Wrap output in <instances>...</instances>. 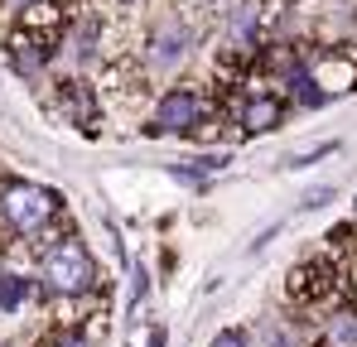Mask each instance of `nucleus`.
<instances>
[{"instance_id":"2","label":"nucleus","mask_w":357,"mask_h":347,"mask_svg":"<svg viewBox=\"0 0 357 347\" xmlns=\"http://www.w3.org/2000/svg\"><path fill=\"white\" fill-rule=\"evenodd\" d=\"M29 270L39 280V309L44 304H87V299H107L102 280V261L87 246V236L77 227H63L44 236L39 246H29Z\"/></svg>"},{"instance_id":"4","label":"nucleus","mask_w":357,"mask_h":347,"mask_svg":"<svg viewBox=\"0 0 357 347\" xmlns=\"http://www.w3.org/2000/svg\"><path fill=\"white\" fill-rule=\"evenodd\" d=\"M198 20H188V15H155L150 24H145V34L135 39V58H140V68H145V77L150 82H174L178 72L193 63L198 54Z\"/></svg>"},{"instance_id":"6","label":"nucleus","mask_w":357,"mask_h":347,"mask_svg":"<svg viewBox=\"0 0 357 347\" xmlns=\"http://www.w3.org/2000/svg\"><path fill=\"white\" fill-rule=\"evenodd\" d=\"M49 111H54V121L73 125L82 140H107V130H112V107L102 97V82L92 72H77V68L54 77Z\"/></svg>"},{"instance_id":"13","label":"nucleus","mask_w":357,"mask_h":347,"mask_svg":"<svg viewBox=\"0 0 357 347\" xmlns=\"http://www.w3.org/2000/svg\"><path fill=\"white\" fill-rule=\"evenodd\" d=\"M208 347H251V323H227V328H218Z\"/></svg>"},{"instance_id":"10","label":"nucleus","mask_w":357,"mask_h":347,"mask_svg":"<svg viewBox=\"0 0 357 347\" xmlns=\"http://www.w3.org/2000/svg\"><path fill=\"white\" fill-rule=\"evenodd\" d=\"M97 328H102V318H87V323H44V347H102L97 343Z\"/></svg>"},{"instance_id":"18","label":"nucleus","mask_w":357,"mask_h":347,"mask_svg":"<svg viewBox=\"0 0 357 347\" xmlns=\"http://www.w3.org/2000/svg\"><path fill=\"white\" fill-rule=\"evenodd\" d=\"M353 222H357V193H353Z\"/></svg>"},{"instance_id":"1","label":"nucleus","mask_w":357,"mask_h":347,"mask_svg":"<svg viewBox=\"0 0 357 347\" xmlns=\"http://www.w3.org/2000/svg\"><path fill=\"white\" fill-rule=\"evenodd\" d=\"M135 135H140V140L213 145V140H227L232 125H227V111L218 107V97L208 92L203 77H174V82L155 87L150 107L135 121Z\"/></svg>"},{"instance_id":"11","label":"nucleus","mask_w":357,"mask_h":347,"mask_svg":"<svg viewBox=\"0 0 357 347\" xmlns=\"http://www.w3.org/2000/svg\"><path fill=\"white\" fill-rule=\"evenodd\" d=\"M333 203H338V183H314L295 198L299 213H319V208H333Z\"/></svg>"},{"instance_id":"7","label":"nucleus","mask_w":357,"mask_h":347,"mask_svg":"<svg viewBox=\"0 0 357 347\" xmlns=\"http://www.w3.org/2000/svg\"><path fill=\"white\" fill-rule=\"evenodd\" d=\"M290 102H285V92L275 87V82H246L237 97H232V107H227V125H232V140H256V135H271V130H280L285 121H290Z\"/></svg>"},{"instance_id":"3","label":"nucleus","mask_w":357,"mask_h":347,"mask_svg":"<svg viewBox=\"0 0 357 347\" xmlns=\"http://www.w3.org/2000/svg\"><path fill=\"white\" fill-rule=\"evenodd\" d=\"M73 227L68 222V193L29 178V174L0 169V251L10 256L15 246H39L44 236Z\"/></svg>"},{"instance_id":"9","label":"nucleus","mask_w":357,"mask_h":347,"mask_svg":"<svg viewBox=\"0 0 357 347\" xmlns=\"http://www.w3.org/2000/svg\"><path fill=\"white\" fill-rule=\"evenodd\" d=\"M314 347H357V294H343L338 304L319 309Z\"/></svg>"},{"instance_id":"8","label":"nucleus","mask_w":357,"mask_h":347,"mask_svg":"<svg viewBox=\"0 0 357 347\" xmlns=\"http://www.w3.org/2000/svg\"><path fill=\"white\" fill-rule=\"evenodd\" d=\"M39 309V280L29 265H15L10 256H0V318H20Z\"/></svg>"},{"instance_id":"17","label":"nucleus","mask_w":357,"mask_h":347,"mask_svg":"<svg viewBox=\"0 0 357 347\" xmlns=\"http://www.w3.org/2000/svg\"><path fill=\"white\" fill-rule=\"evenodd\" d=\"M0 5H10V10H24V5H29V0H0Z\"/></svg>"},{"instance_id":"5","label":"nucleus","mask_w":357,"mask_h":347,"mask_svg":"<svg viewBox=\"0 0 357 347\" xmlns=\"http://www.w3.org/2000/svg\"><path fill=\"white\" fill-rule=\"evenodd\" d=\"M353 270H348V261L343 256H333V251H309V256H299L295 265L285 270V304L295 309V314H309V309H328V304H338L343 294H353Z\"/></svg>"},{"instance_id":"14","label":"nucleus","mask_w":357,"mask_h":347,"mask_svg":"<svg viewBox=\"0 0 357 347\" xmlns=\"http://www.w3.org/2000/svg\"><path fill=\"white\" fill-rule=\"evenodd\" d=\"M338 150V140H328V145H319V150H309V155H295L290 160V169H309V164H319V160H328Z\"/></svg>"},{"instance_id":"16","label":"nucleus","mask_w":357,"mask_h":347,"mask_svg":"<svg viewBox=\"0 0 357 347\" xmlns=\"http://www.w3.org/2000/svg\"><path fill=\"white\" fill-rule=\"evenodd\" d=\"M107 5H112L116 15H130V10H140V0H107Z\"/></svg>"},{"instance_id":"12","label":"nucleus","mask_w":357,"mask_h":347,"mask_svg":"<svg viewBox=\"0 0 357 347\" xmlns=\"http://www.w3.org/2000/svg\"><path fill=\"white\" fill-rule=\"evenodd\" d=\"M145 299H150V270H145V265H130V304H126V309H130V318L140 314V304H145Z\"/></svg>"},{"instance_id":"15","label":"nucleus","mask_w":357,"mask_h":347,"mask_svg":"<svg viewBox=\"0 0 357 347\" xmlns=\"http://www.w3.org/2000/svg\"><path fill=\"white\" fill-rule=\"evenodd\" d=\"M275 236H280V222H275V227H266L261 236H251V241H246V256H256V251H261V246H271Z\"/></svg>"},{"instance_id":"19","label":"nucleus","mask_w":357,"mask_h":347,"mask_svg":"<svg viewBox=\"0 0 357 347\" xmlns=\"http://www.w3.org/2000/svg\"><path fill=\"white\" fill-rule=\"evenodd\" d=\"M0 347H5V343H0Z\"/></svg>"}]
</instances>
